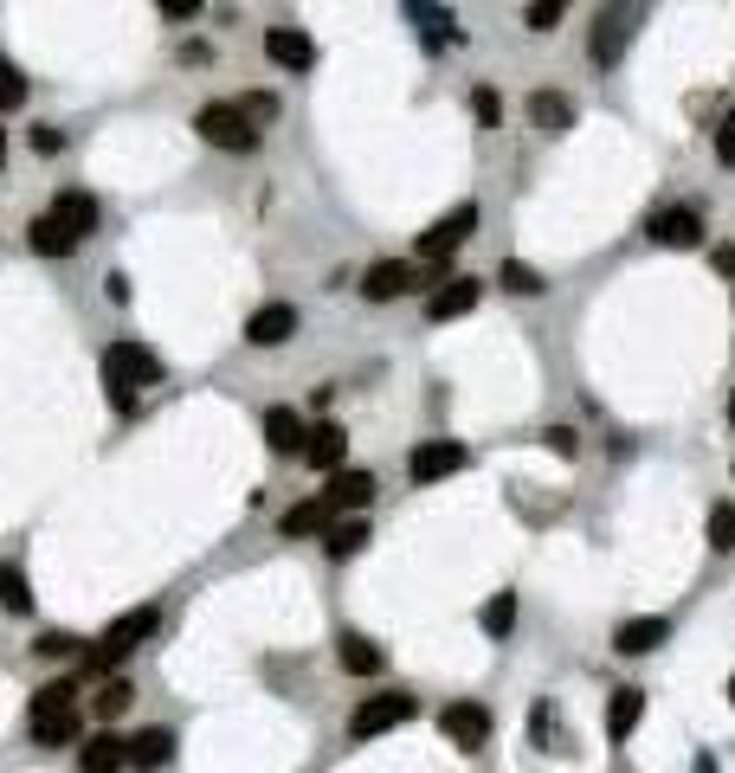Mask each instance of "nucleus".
Returning a JSON list of instances; mask_svg holds the SVG:
<instances>
[{
	"label": "nucleus",
	"mask_w": 735,
	"mask_h": 773,
	"mask_svg": "<svg viewBox=\"0 0 735 773\" xmlns=\"http://www.w3.org/2000/svg\"><path fill=\"white\" fill-rule=\"evenodd\" d=\"M497 283H504L510 297H542V290H549V283H542V271H535V265H522V258H504V265H497Z\"/></svg>",
	"instance_id": "32"
},
{
	"label": "nucleus",
	"mask_w": 735,
	"mask_h": 773,
	"mask_svg": "<svg viewBox=\"0 0 735 773\" xmlns=\"http://www.w3.org/2000/svg\"><path fill=\"white\" fill-rule=\"evenodd\" d=\"M529 123H535L542 136L575 130V97H562V90H535V97H529Z\"/></svg>",
	"instance_id": "25"
},
{
	"label": "nucleus",
	"mask_w": 735,
	"mask_h": 773,
	"mask_svg": "<svg viewBox=\"0 0 735 773\" xmlns=\"http://www.w3.org/2000/svg\"><path fill=\"white\" fill-rule=\"evenodd\" d=\"M471 117H478V130H497V123H504V97H497L491 84H478V90H471Z\"/></svg>",
	"instance_id": "37"
},
{
	"label": "nucleus",
	"mask_w": 735,
	"mask_h": 773,
	"mask_svg": "<svg viewBox=\"0 0 735 773\" xmlns=\"http://www.w3.org/2000/svg\"><path fill=\"white\" fill-rule=\"evenodd\" d=\"M104 297H110V303H130V278H123V271H104Z\"/></svg>",
	"instance_id": "43"
},
{
	"label": "nucleus",
	"mask_w": 735,
	"mask_h": 773,
	"mask_svg": "<svg viewBox=\"0 0 735 773\" xmlns=\"http://www.w3.org/2000/svg\"><path fill=\"white\" fill-rule=\"evenodd\" d=\"M33 651H39V657H52V664H84V638L77 632H39V644H33Z\"/></svg>",
	"instance_id": "33"
},
{
	"label": "nucleus",
	"mask_w": 735,
	"mask_h": 773,
	"mask_svg": "<svg viewBox=\"0 0 735 773\" xmlns=\"http://www.w3.org/2000/svg\"><path fill=\"white\" fill-rule=\"evenodd\" d=\"M562 13H568V0H529V7H522V26H529V33H555Z\"/></svg>",
	"instance_id": "35"
},
{
	"label": "nucleus",
	"mask_w": 735,
	"mask_h": 773,
	"mask_svg": "<svg viewBox=\"0 0 735 773\" xmlns=\"http://www.w3.org/2000/svg\"><path fill=\"white\" fill-rule=\"evenodd\" d=\"M639 715H646V690H632V684H626V690H613V697H606V735H613V741H626V735L639 728Z\"/></svg>",
	"instance_id": "29"
},
{
	"label": "nucleus",
	"mask_w": 735,
	"mask_h": 773,
	"mask_svg": "<svg viewBox=\"0 0 735 773\" xmlns=\"http://www.w3.org/2000/svg\"><path fill=\"white\" fill-rule=\"evenodd\" d=\"M297 323H303L297 303H258V310L245 316V342H252V349H285L297 336Z\"/></svg>",
	"instance_id": "11"
},
{
	"label": "nucleus",
	"mask_w": 735,
	"mask_h": 773,
	"mask_svg": "<svg viewBox=\"0 0 735 773\" xmlns=\"http://www.w3.org/2000/svg\"><path fill=\"white\" fill-rule=\"evenodd\" d=\"M52 213L72 226L77 239H91V232H97V219H104V213H97V201H91L84 188H59V194H52Z\"/></svg>",
	"instance_id": "28"
},
{
	"label": "nucleus",
	"mask_w": 735,
	"mask_h": 773,
	"mask_svg": "<svg viewBox=\"0 0 735 773\" xmlns=\"http://www.w3.org/2000/svg\"><path fill=\"white\" fill-rule=\"evenodd\" d=\"M730 703H735V677H730Z\"/></svg>",
	"instance_id": "47"
},
{
	"label": "nucleus",
	"mask_w": 735,
	"mask_h": 773,
	"mask_svg": "<svg viewBox=\"0 0 735 773\" xmlns=\"http://www.w3.org/2000/svg\"><path fill=\"white\" fill-rule=\"evenodd\" d=\"M697 773H716V761H710V754H697Z\"/></svg>",
	"instance_id": "45"
},
{
	"label": "nucleus",
	"mask_w": 735,
	"mask_h": 773,
	"mask_svg": "<svg viewBox=\"0 0 735 773\" xmlns=\"http://www.w3.org/2000/svg\"><path fill=\"white\" fill-rule=\"evenodd\" d=\"M471 464V451L458 445V438H420L413 451H407V478L426 491V484H439V478H458Z\"/></svg>",
	"instance_id": "10"
},
{
	"label": "nucleus",
	"mask_w": 735,
	"mask_h": 773,
	"mask_svg": "<svg viewBox=\"0 0 735 773\" xmlns=\"http://www.w3.org/2000/svg\"><path fill=\"white\" fill-rule=\"evenodd\" d=\"M413 697L407 690H381V697H362L356 715H349V741H374V735H387V728H400V722H413Z\"/></svg>",
	"instance_id": "8"
},
{
	"label": "nucleus",
	"mask_w": 735,
	"mask_h": 773,
	"mask_svg": "<svg viewBox=\"0 0 735 773\" xmlns=\"http://www.w3.org/2000/svg\"><path fill=\"white\" fill-rule=\"evenodd\" d=\"M155 7H161V20H194L207 0H155Z\"/></svg>",
	"instance_id": "42"
},
{
	"label": "nucleus",
	"mask_w": 735,
	"mask_h": 773,
	"mask_svg": "<svg viewBox=\"0 0 735 773\" xmlns=\"http://www.w3.org/2000/svg\"><path fill=\"white\" fill-rule=\"evenodd\" d=\"M303 438H310V425L297 407H272L265 413V445L278 451V458H303Z\"/></svg>",
	"instance_id": "23"
},
{
	"label": "nucleus",
	"mask_w": 735,
	"mask_h": 773,
	"mask_svg": "<svg viewBox=\"0 0 735 773\" xmlns=\"http://www.w3.org/2000/svg\"><path fill=\"white\" fill-rule=\"evenodd\" d=\"M730 413H735V400H730Z\"/></svg>",
	"instance_id": "48"
},
{
	"label": "nucleus",
	"mask_w": 735,
	"mask_h": 773,
	"mask_svg": "<svg viewBox=\"0 0 735 773\" xmlns=\"http://www.w3.org/2000/svg\"><path fill=\"white\" fill-rule=\"evenodd\" d=\"M646 13H652V0H613V7H600V20H593V39H588V59H593V65H619Z\"/></svg>",
	"instance_id": "5"
},
{
	"label": "nucleus",
	"mask_w": 735,
	"mask_h": 773,
	"mask_svg": "<svg viewBox=\"0 0 735 773\" xmlns=\"http://www.w3.org/2000/svg\"><path fill=\"white\" fill-rule=\"evenodd\" d=\"M303 464H316L323 478L342 471V464H349V432H342L336 420H316L310 425V438H303Z\"/></svg>",
	"instance_id": "17"
},
{
	"label": "nucleus",
	"mask_w": 735,
	"mask_h": 773,
	"mask_svg": "<svg viewBox=\"0 0 735 773\" xmlns=\"http://www.w3.org/2000/svg\"><path fill=\"white\" fill-rule=\"evenodd\" d=\"M265 59L278 71H291V77H303V71L316 65V46H310V33H297V26H272V33H265Z\"/></svg>",
	"instance_id": "19"
},
{
	"label": "nucleus",
	"mask_w": 735,
	"mask_h": 773,
	"mask_svg": "<svg viewBox=\"0 0 735 773\" xmlns=\"http://www.w3.org/2000/svg\"><path fill=\"white\" fill-rule=\"evenodd\" d=\"M130 703H136V684H130V677H117V671L91 690V715H97V728H117V715H123Z\"/></svg>",
	"instance_id": "26"
},
{
	"label": "nucleus",
	"mask_w": 735,
	"mask_h": 773,
	"mask_svg": "<svg viewBox=\"0 0 735 773\" xmlns=\"http://www.w3.org/2000/svg\"><path fill=\"white\" fill-rule=\"evenodd\" d=\"M77 245H84V239H77L52 207L39 213V219H26V252H33V258H72Z\"/></svg>",
	"instance_id": "13"
},
{
	"label": "nucleus",
	"mask_w": 735,
	"mask_h": 773,
	"mask_svg": "<svg viewBox=\"0 0 735 773\" xmlns=\"http://www.w3.org/2000/svg\"><path fill=\"white\" fill-rule=\"evenodd\" d=\"M26 142H33V155H59V148H65V130H59V123H33Z\"/></svg>",
	"instance_id": "39"
},
{
	"label": "nucleus",
	"mask_w": 735,
	"mask_h": 773,
	"mask_svg": "<svg viewBox=\"0 0 735 773\" xmlns=\"http://www.w3.org/2000/svg\"><path fill=\"white\" fill-rule=\"evenodd\" d=\"M362 548H368V522H362V516H336V522L323 529V555H329V561H356Z\"/></svg>",
	"instance_id": "27"
},
{
	"label": "nucleus",
	"mask_w": 735,
	"mask_h": 773,
	"mask_svg": "<svg viewBox=\"0 0 735 773\" xmlns=\"http://www.w3.org/2000/svg\"><path fill=\"white\" fill-rule=\"evenodd\" d=\"M664 638H671V619H664V613H646V619H626V626L613 632V651H619V657H652Z\"/></svg>",
	"instance_id": "20"
},
{
	"label": "nucleus",
	"mask_w": 735,
	"mask_h": 773,
	"mask_svg": "<svg viewBox=\"0 0 735 773\" xmlns=\"http://www.w3.org/2000/svg\"><path fill=\"white\" fill-rule=\"evenodd\" d=\"M0 168H7V130H0Z\"/></svg>",
	"instance_id": "46"
},
{
	"label": "nucleus",
	"mask_w": 735,
	"mask_h": 773,
	"mask_svg": "<svg viewBox=\"0 0 735 773\" xmlns=\"http://www.w3.org/2000/svg\"><path fill=\"white\" fill-rule=\"evenodd\" d=\"M400 13H407V20L420 26V39H426L433 52L465 39V33H458V13H451V7H439V0H400Z\"/></svg>",
	"instance_id": "14"
},
{
	"label": "nucleus",
	"mask_w": 735,
	"mask_h": 773,
	"mask_svg": "<svg viewBox=\"0 0 735 773\" xmlns=\"http://www.w3.org/2000/svg\"><path fill=\"white\" fill-rule=\"evenodd\" d=\"M716 161H723V168H735V110L716 123Z\"/></svg>",
	"instance_id": "40"
},
{
	"label": "nucleus",
	"mask_w": 735,
	"mask_h": 773,
	"mask_svg": "<svg viewBox=\"0 0 735 773\" xmlns=\"http://www.w3.org/2000/svg\"><path fill=\"white\" fill-rule=\"evenodd\" d=\"M155 632H161V613H155V606H136V613L110 619V626H104V638L84 651V671H104V677H110V671H117L130 651H143V638H155Z\"/></svg>",
	"instance_id": "4"
},
{
	"label": "nucleus",
	"mask_w": 735,
	"mask_h": 773,
	"mask_svg": "<svg viewBox=\"0 0 735 773\" xmlns=\"http://www.w3.org/2000/svg\"><path fill=\"white\" fill-rule=\"evenodd\" d=\"M491 709L478 703V697H458V703L439 709V735L458 748V754H478V748H491Z\"/></svg>",
	"instance_id": "7"
},
{
	"label": "nucleus",
	"mask_w": 735,
	"mask_h": 773,
	"mask_svg": "<svg viewBox=\"0 0 735 773\" xmlns=\"http://www.w3.org/2000/svg\"><path fill=\"white\" fill-rule=\"evenodd\" d=\"M161 354L136 342V336H123V342H110L104 349V400L117 407V413H136V400H143V387H161Z\"/></svg>",
	"instance_id": "2"
},
{
	"label": "nucleus",
	"mask_w": 735,
	"mask_h": 773,
	"mask_svg": "<svg viewBox=\"0 0 735 773\" xmlns=\"http://www.w3.org/2000/svg\"><path fill=\"white\" fill-rule=\"evenodd\" d=\"M542 445H549V451H562V458H575V432H568V425H549V432H542Z\"/></svg>",
	"instance_id": "41"
},
{
	"label": "nucleus",
	"mask_w": 735,
	"mask_h": 773,
	"mask_svg": "<svg viewBox=\"0 0 735 773\" xmlns=\"http://www.w3.org/2000/svg\"><path fill=\"white\" fill-rule=\"evenodd\" d=\"M26 90H33V84H26V71L0 52V110H20V104H26Z\"/></svg>",
	"instance_id": "34"
},
{
	"label": "nucleus",
	"mask_w": 735,
	"mask_h": 773,
	"mask_svg": "<svg viewBox=\"0 0 735 773\" xmlns=\"http://www.w3.org/2000/svg\"><path fill=\"white\" fill-rule=\"evenodd\" d=\"M323 503H329L336 516H362L368 503H374V471H349V464L329 471V478H323Z\"/></svg>",
	"instance_id": "12"
},
{
	"label": "nucleus",
	"mask_w": 735,
	"mask_h": 773,
	"mask_svg": "<svg viewBox=\"0 0 735 773\" xmlns=\"http://www.w3.org/2000/svg\"><path fill=\"white\" fill-rule=\"evenodd\" d=\"M239 110L265 130V123H278V110H285V104H278V90H245V97H239Z\"/></svg>",
	"instance_id": "36"
},
{
	"label": "nucleus",
	"mask_w": 735,
	"mask_h": 773,
	"mask_svg": "<svg viewBox=\"0 0 735 773\" xmlns=\"http://www.w3.org/2000/svg\"><path fill=\"white\" fill-rule=\"evenodd\" d=\"M652 245H671V252H690V245H703V213H697V207H664V213H652Z\"/></svg>",
	"instance_id": "18"
},
{
	"label": "nucleus",
	"mask_w": 735,
	"mask_h": 773,
	"mask_svg": "<svg viewBox=\"0 0 735 773\" xmlns=\"http://www.w3.org/2000/svg\"><path fill=\"white\" fill-rule=\"evenodd\" d=\"M174 728H136L130 735V773H161L168 761H174Z\"/></svg>",
	"instance_id": "21"
},
{
	"label": "nucleus",
	"mask_w": 735,
	"mask_h": 773,
	"mask_svg": "<svg viewBox=\"0 0 735 773\" xmlns=\"http://www.w3.org/2000/svg\"><path fill=\"white\" fill-rule=\"evenodd\" d=\"M471 232H478V201H458L445 219H433V226L420 232V245H413V252H420V265H445V258H451Z\"/></svg>",
	"instance_id": "9"
},
{
	"label": "nucleus",
	"mask_w": 735,
	"mask_h": 773,
	"mask_svg": "<svg viewBox=\"0 0 735 773\" xmlns=\"http://www.w3.org/2000/svg\"><path fill=\"white\" fill-rule=\"evenodd\" d=\"M336 664H342L349 677H381V671H387V651L362 632H342L336 638Z\"/></svg>",
	"instance_id": "24"
},
{
	"label": "nucleus",
	"mask_w": 735,
	"mask_h": 773,
	"mask_svg": "<svg viewBox=\"0 0 735 773\" xmlns=\"http://www.w3.org/2000/svg\"><path fill=\"white\" fill-rule=\"evenodd\" d=\"M710 548H716V555L735 548V503H716V509H710Z\"/></svg>",
	"instance_id": "38"
},
{
	"label": "nucleus",
	"mask_w": 735,
	"mask_h": 773,
	"mask_svg": "<svg viewBox=\"0 0 735 773\" xmlns=\"http://www.w3.org/2000/svg\"><path fill=\"white\" fill-rule=\"evenodd\" d=\"M194 136L207 142V148H226V155H252L265 130L239 110V97H214V104L194 110Z\"/></svg>",
	"instance_id": "3"
},
{
	"label": "nucleus",
	"mask_w": 735,
	"mask_h": 773,
	"mask_svg": "<svg viewBox=\"0 0 735 773\" xmlns=\"http://www.w3.org/2000/svg\"><path fill=\"white\" fill-rule=\"evenodd\" d=\"M77 703H84L77 671L52 677V684H39V690H33V703H26V735H33V748H77V741H84Z\"/></svg>",
	"instance_id": "1"
},
{
	"label": "nucleus",
	"mask_w": 735,
	"mask_h": 773,
	"mask_svg": "<svg viewBox=\"0 0 735 773\" xmlns=\"http://www.w3.org/2000/svg\"><path fill=\"white\" fill-rule=\"evenodd\" d=\"M420 283H439V265L426 271L420 258H374L362 271V297L368 303H400V297H413Z\"/></svg>",
	"instance_id": "6"
},
{
	"label": "nucleus",
	"mask_w": 735,
	"mask_h": 773,
	"mask_svg": "<svg viewBox=\"0 0 735 773\" xmlns=\"http://www.w3.org/2000/svg\"><path fill=\"white\" fill-rule=\"evenodd\" d=\"M710 258H716V271H730V278H735V245H716Z\"/></svg>",
	"instance_id": "44"
},
{
	"label": "nucleus",
	"mask_w": 735,
	"mask_h": 773,
	"mask_svg": "<svg viewBox=\"0 0 735 773\" xmlns=\"http://www.w3.org/2000/svg\"><path fill=\"white\" fill-rule=\"evenodd\" d=\"M329 522H336V509L323 503V491H316V496H303V503H291V509L278 516V529H285L291 542H310V535L323 542V529H329Z\"/></svg>",
	"instance_id": "22"
},
{
	"label": "nucleus",
	"mask_w": 735,
	"mask_h": 773,
	"mask_svg": "<svg viewBox=\"0 0 735 773\" xmlns=\"http://www.w3.org/2000/svg\"><path fill=\"white\" fill-rule=\"evenodd\" d=\"M0 613L7 619H26L33 613V580H26L20 561H0Z\"/></svg>",
	"instance_id": "30"
},
{
	"label": "nucleus",
	"mask_w": 735,
	"mask_h": 773,
	"mask_svg": "<svg viewBox=\"0 0 735 773\" xmlns=\"http://www.w3.org/2000/svg\"><path fill=\"white\" fill-rule=\"evenodd\" d=\"M478 297H484V283H478V278H439V283H433V297H426V323L471 316V310H478Z\"/></svg>",
	"instance_id": "15"
},
{
	"label": "nucleus",
	"mask_w": 735,
	"mask_h": 773,
	"mask_svg": "<svg viewBox=\"0 0 735 773\" xmlns=\"http://www.w3.org/2000/svg\"><path fill=\"white\" fill-rule=\"evenodd\" d=\"M130 768V741L117 728H97L77 741V773H123Z\"/></svg>",
	"instance_id": "16"
},
{
	"label": "nucleus",
	"mask_w": 735,
	"mask_h": 773,
	"mask_svg": "<svg viewBox=\"0 0 735 773\" xmlns=\"http://www.w3.org/2000/svg\"><path fill=\"white\" fill-rule=\"evenodd\" d=\"M478 626H484V638H510V626H516V593H491L484 600V613H478Z\"/></svg>",
	"instance_id": "31"
}]
</instances>
